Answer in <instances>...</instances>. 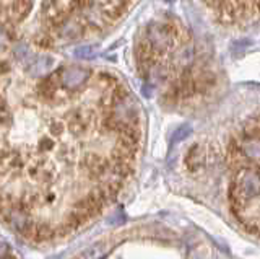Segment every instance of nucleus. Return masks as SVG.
I'll return each mask as SVG.
<instances>
[{
  "instance_id": "1",
  "label": "nucleus",
  "mask_w": 260,
  "mask_h": 259,
  "mask_svg": "<svg viewBox=\"0 0 260 259\" xmlns=\"http://www.w3.org/2000/svg\"><path fill=\"white\" fill-rule=\"evenodd\" d=\"M141 142V106L121 75L0 34V217L28 220L65 194L98 217L133 176Z\"/></svg>"
},
{
  "instance_id": "2",
  "label": "nucleus",
  "mask_w": 260,
  "mask_h": 259,
  "mask_svg": "<svg viewBox=\"0 0 260 259\" xmlns=\"http://www.w3.org/2000/svg\"><path fill=\"white\" fill-rule=\"evenodd\" d=\"M138 0H0V34L57 52L106 36Z\"/></svg>"
},
{
  "instance_id": "3",
  "label": "nucleus",
  "mask_w": 260,
  "mask_h": 259,
  "mask_svg": "<svg viewBox=\"0 0 260 259\" xmlns=\"http://www.w3.org/2000/svg\"><path fill=\"white\" fill-rule=\"evenodd\" d=\"M135 59L145 85L168 106L182 109L199 104L216 85L194 36L176 18L145 24L135 42Z\"/></svg>"
},
{
  "instance_id": "4",
  "label": "nucleus",
  "mask_w": 260,
  "mask_h": 259,
  "mask_svg": "<svg viewBox=\"0 0 260 259\" xmlns=\"http://www.w3.org/2000/svg\"><path fill=\"white\" fill-rule=\"evenodd\" d=\"M225 171L231 214L247 233L260 238V111L228 135Z\"/></svg>"
},
{
  "instance_id": "5",
  "label": "nucleus",
  "mask_w": 260,
  "mask_h": 259,
  "mask_svg": "<svg viewBox=\"0 0 260 259\" xmlns=\"http://www.w3.org/2000/svg\"><path fill=\"white\" fill-rule=\"evenodd\" d=\"M216 23L228 28L260 24V0H203Z\"/></svg>"
},
{
  "instance_id": "6",
  "label": "nucleus",
  "mask_w": 260,
  "mask_h": 259,
  "mask_svg": "<svg viewBox=\"0 0 260 259\" xmlns=\"http://www.w3.org/2000/svg\"><path fill=\"white\" fill-rule=\"evenodd\" d=\"M55 237H57L55 228H52L49 224H36V233H34L33 242L44 243V242H51Z\"/></svg>"
},
{
  "instance_id": "7",
  "label": "nucleus",
  "mask_w": 260,
  "mask_h": 259,
  "mask_svg": "<svg viewBox=\"0 0 260 259\" xmlns=\"http://www.w3.org/2000/svg\"><path fill=\"white\" fill-rule=\"evenodd\" d=\"M3 251H5V245L0 243V255H3Z\"/></svg>"
}]
</instances>
